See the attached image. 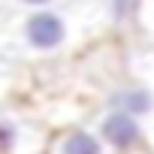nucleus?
Here are the masks:
<instances>
[{
  "instance_id": "obj_1",
  "label": "nucleus",
  "mask_w": 154,
  "mask_h": 154,
  "mask_svg": "<svg viewBox=\"0 0 154 154\" xmlns=\"http://www.w3.org/2000/svg\"><path fill=\"white\" fill-rule=\"evenodd\" d=\"M109 24L100 0H75L51 9L9 12L0 24V57L9 63L48 60L79 48L94 30Z\"/></svg>"
},
{
  "instance_id": "obj_2",
  "label": "nucleus",
  "mask_w": 154,
  "mask_h": 154,
  "mask_svg": "<svg viewBox=\"0 0 154 154\" xmlns=\"http://www.w3.org/2000/svg\"><path fill=\"white\" fill-rule=\"evenodd\" d=\"M94 130L100 133V139L115 154H136L148 145V136H151L148 127L139 118H133L127 112H118V109H109V106H103L97 112Z\"/></svg>"
},
{
  "instance_id": "obj_3",
  "label": "nucleus",
  "mask_w": 154,
  "mask_h": 154,
  "mask_svg": "<svg viewBox=\"0 0 154 154\" xmlns=\"http://www.w3.org/2000/svg\"><path fill=\"white\" fill-rule=\"evenodd\" d=\"M106 106L139 118L145 127L154 124V88H151L145 79H139V75H136V79L121 82V85H115V88L106 94Z\"/></svg>"
},
{
  "instance_id": "obj_4",
  "label": "nucleus",
  "mask_w": 154,
  "mask_h": 154,
  "mask_svg": "<svg viewBox=\"0 0 154 154\" xmlns=\"http://www.w3.org/2000/svg\"><path fill=\"white\" fill-rule=\"evenodd\" d=\"M42 154H115L94 127H60L57 133H51L45 139V151Z\"/></svg>"
},
{
  "instance_id": "obj_5",
  "label": "nucleus",
  "mask_w": 154,
  "mask_h": 154,
  "mask_svg": "<svg viewBox=\"0 0 154 154\" xmlns=\"http://www.w3.org/2000/svg\"><path fill=\"white\" fill-rule=\"evenodd\" d=\"M106 18L112 27H124V24H136V12H139V0H100Z\"/></svg>"
},
{
  "instance_id": "obj_6",
  "label": "nucleus",
  "mask_w": 154,
  "mask_h": 154,
  "mask_svg": "<svg viewBox=\"0 0 154 154\" xmlns=\"http://www.w3.org/2000/svg\"><path fill=\"white\" fill-rule=\"evenodd\" d=\"M136 30L145 36L148 48L154 51V0H139V12H136Z\"/></svg>"
},
{
  "instance_id": "obj_7",
  "label": "nucleus",
  "mask_w": 154,
  "mask_h": 154,
  "mask_svg": "<svg viewBox=\"0 0 154 154\" xmlns=\"http://www.w3.org/2000/svg\"><path fill=\"white\" fill-rule=\"evenodd\" d=\"M6 12H27V9H51V6H66L75 0H0Z\"/></svg>"
},
{
  "instance_id": "obj_8",
  "label": "nucleus",
  "mask_w": 154,
  "mask_h": 154,
  "mask_svg": "<svg viewBox=\"0 0 154 154\" xmlns=\"http://www.w3.org/2000/svg\"><path fill=\"white\" fill-rule=\"evenodd\" d=\"M139 79H145V82L154 88V51H151V48L142 54V69H139Z\"/></svg>"
},
{
  "instance_id": "obj_9",
  "label": "nucleus",
  "mask_w": 154,
  "mask_h": 154,
  "mask_svg": "<svg viewBox=\"0 0 154 154\" xmlns=\"http://www.w3.org/2000/svg\"><path fill=\"white\" fill-rule=\"evenodd\" d=\"M6 15H9V12H6V6H3V3H0V24H3V21H6Z\"/></svg>"
},
{
  "instance_id": "obj_10",
  "label": "nucleus",
  "mask_w": 154,
  "mask_h": 154,
  "mask_svg": "<svg viewBox=\"0 0 154 154\" xmlns=\"http://www.w3.org/2000/svg\"><path fill=\"white\" fill-rule=\"evenodd\" d=\"M0 154H6V151H3V145H0Z\"/></svg>"
}]
</instances>
